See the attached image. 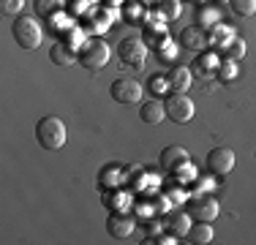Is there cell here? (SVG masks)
I'll list each match as a JSON object with an SVG mask.
<instances>
[{"label":"cell","mask_w":256,"mask_h":245,"mask_svg":"<svg viewBox=\"0 0 256 245\" xmlns=\"http://www.w3.org/2000/svg\"><path fill=\"white\" fill-rule=\"evenodd\" d=\"M164 106H166L169 120L180 122V126H182V122H188L194 114H196V106H194V101L186 93H172V96L166 98V104H164Z\"/></svg>","instance_id":"cell-5"},{"label":"cell","mask_w":256,"mask_h":245,"mask_svg":"<svg viewBox=\"0 0 256 245\" xmlns=\"http://www.w3.org/2000/svg\"><path fill=\"white\" fill-rule=\"evenodd\" d=\"M11 36L22 49H38L41 46V24L33 16H16L11 24Z\"/></svg>","instance_id":"cell-2"},{"label":"cell","mask_w":256,"mask_h":245,"mask_svg":"<svg viewBox=\"0 0 256 245\" xmlns=\"http://www.w3.org/2000/svg\"><path fill=\"white\" fill-rule=\"evenodd\" d=\"M104 3H106V6H109V8H114V6H123V3H126V0H104Z\"/></svg>","instance_id":"cell-27"},{"label":"cell","mask_w":256,"mask_h":245,"mask_svg":"<svg viewBox=\"0 0 256 245\" xmlns=\"http://www.w3.org/2000/svg\"><path fill=\"white\" fill-rule=\"evenodd\" d=\"M180 44L186 46V49H194V52H202V49H204L207 44H210V38H207L204 28H199V24H191V28L182 30Z\"/></svg>","instance_id":"cell-10"},{"label":"cell","mask_w":256,"mask_h":245,"mask_svg":"<svg viewBox=\"0 0 256 245\" xmlns=\"http://www.w3.org/2000/svg\"><path fill=\"white\" fill-rule=\"evenodd\" d=\"M109 90H112L114 101L126 104V106H128V104H139V101H142V93H144V88L136 82V79H114Z\"/></svg>","instance_id":"cell-7"},{"label":"cell","mask_w":256,"mask_h":245,"mask_svg":"<svg viewBox=\"0 0 256 245\" xmlns=\"http://www.w3.org/2000/svg\"><path fill=\"white\" fill-rule=\"evenodd\" d=\"M174 172H178V180H180V182H188V180L194 182V180H196V166H194L191 161L182 164V166H178Z\"/></svg>","instance_id":"cell-24"},{"label":"cell","mask_w":256,"mask_h":245,"mask_svg":"<svg viewBox=\"0 0 256 245\" xmlns=\"http://www.w3.org/2000/svg\"><path fill=\"white\" fill-rule=\"evenodd\" d=\"M109 54H112L109 46L104 44V41L93 38V41H88V44L79 49V63H82L84 68H90V71H98L109 63Z\"/></svg>","instance_id":"cell-3"},{"label":"cell","mask_w":256,"mask_h":245,"mask_svg":"<svg viewBox=\"0 0 256 245\" xmlns=\"http://www.w3.org/2000/svg\"><path fill=\"white\" fill-rule=\"evenodd\" d=\"M142 3H153V0H142Z\"/></svg>","instance_id":"cell-29"},{"label":"cell","mask_w":256,"mask_h":245,"mask_svg":"<svg viewBox=\"0 0 256 245\" xmlns=\"http://www.w3.org/2000/svg\"><path fill=\"white\" fill-rule=\"evenodd\" d=\"M191 161V156H188V150L186 147H180V144H169L166 150L161 152V166L164 169H178V166H182V164H188Z\"/></svg>","instance_id":"cell-11"},{"label":"cell","mask_w":256,"mask_h":245,"mask_svg":"<svg viewBox=\"0 0 256 245\" xmlns=\"http://www.w3.org/2000/svg\"><path fill=\"white\" fill-rule=\"evenodd\" d=\"M106 232L114 240H126L134 232V218L128 216V212H112V216L106 218Z\"/></svg>","instance_id":"cell-9"},{"label":"cell","mask_w":256,"mask_h":245,"mask_svg":"<svg viewBox=\"0 0 256 245\" xmlns=\"http://www.w3.org/2000/svg\"><path fill=\"white\" fill-rule=\"evenodd\" d=\"M36 142L46 152H58L66 144V122L54 114H46L36 122Z\"/></svg>","instance_id":"cell-1"},{"label":"cell","mask_w":256,"mask_h":245,"mask_svg":"<svg viewBox=\"0 0 256 245\" xmlns=\"http://www.w3.org/2000/svg\"><path fill=\"white\" fill-rule=\"evenodd\" d=\"M218 3H229V0H218Z\"/></svg>","instance_id":"cell-28"},{"label":"cell","mask_w":256,"mask_h":245,"mask_svg":"<svg viewBox=\"0 0 256 245\" xmlns=\"http://www.w3.org/2000/svg\"><path fill=\"white\" fill-rule=\"evenodd\" d=\"M22 8H25V0H0V11L8 16H16Z\"/></svg>","instance_id":"cell-23"},{"label":"cell","mask_w":256,"mask_h":245,"mask_svg":"<svg viewBox=\"0 0 256 245\" xmlns=\"http://www.w3.org/2000/svg\"><path fill=\"white\" fill-rule=\"evenodd\" d=\"M161 14L169 16V20H178V16H180V3H178V0H166V3L161 6Z\"/></svg>","instance_id":"cell-25"},{"label":"cell","mask_w":256,"mask_h":245,"mask_svg":"<svg viewBox=\"0 0 256 245\" xmlns=\"http://www.w3.org/2000/svg\"><path fill=\"white\" fill-rule=\"evenodd\" d=\"M63 8V0H36V14L38 16H54Z\"/></svg>","instance_id":"cell-19"},{"label":"cell","mask_w":256,"mask_h":245,"mask_svg":"<svg viewBox=\"0 0 256 245\" xmlns=\"http://www.w3.org/2000/svg\"><path fill=\"white\" fill-rule=\"evenodd\" d=\"M218 58L212 52H202L196 58V63H194V76H202V79H210V76H216V71H218Z\"/></svg>","instance_id":"cell-13"},{"label":"cell","mask_w":256,"mask_h":245,"mask_svg":"<svg viewBox=\"0 0 256 245\" xmlns=\"http://www.w3.org/2000/svg\"><path fill=\"white\" fill-rule=\"evenodd\" d=\"M218 212H221V204H218V199L212 194H199L196 199H191V216L196 220L212 224L218 218Z\"/></svg>","instance_id":"cell-8"},{"label":"cell","mask_w":256,"mask_h":245,"mask_svg":"<svg viewBox=\"0 0 256 245\" xmlns=\"http://www.w3.org/2000/svg\"><path fill=\"white\" fill-rule=\"evenodd\" d=\"M169 88L174 90V93H186L188 88H191V79H194V71L186 68V66H174L172 71H169Z\"/></svg>","instance_id":"cell-12"},{"label":"cell","mask_w":256,"mask_h":245,"mask_svg":"<svg viewBox=\"0 0 256 245\" xmlns=\"http://www.w3.org/2000/svg\"><path fill=\"white\" fill-rule=\"evenodd\" d=\"M229 8L237 16H254L256 14V0H229Z\"/></svg>","instance_id":"cell-20"},{"label":"cell","mask_w":256,"mask_h":245,"mask_svg":"<svg viewBox=\"0 0 256 245\" xmlns=\"http://www.w3.org/2000/svg\"><path fill=\"white\" fill-rule=\"evenodd\" d=\"M221 52H224V58H226V60H234V63H237V60L246 54V41H242L240 36H234V38H232L229 44L221 49Z\"/></svg>","instance_id":"cell-18"},{"label":"cell","mask_w":256,"mask_h":245,"mask_svg":"<svg viewBox=\"0 0 256 245\" xmlns=\"http://www.w3.org/2000/svg\"><path fill=\"white\" fill-rule=\"evenodd\" d=\"M50 60L54 66H74L79 60V54H74V49H71L68 44H54L50 49Z\"/></svg>","instance_id":"cell-16"},{"label":"cell","mask_w":256,"mask_h":245,"mask_svg":"<svg viewBox=\"0 0 256 245\" xmlns=\"http://www.w3.org/2000/svg\"><path fill=\"white\" fill-rule=\"evenodd\" d=\"M153 90H156V93H166V90H169V79L166 76H156L153 79Z\"/></svg>","instance_id":"cell-26"},{"label":"cell","mask_w":256,"mask_h":245,"mask_svg":"<svg viewBox=\"0 0 256 245\" xmlns=\"http://www.w3.org/2000/svg\"><path fill=\"white\" fill-rule=\"evenodd\" d=\"M118 58L131 68H142L144 58H148V44H142L139 38H123L118 44Z\"/></svg>","instance_id":"cell-6"},{"label":"cell","mask_w":256,"mask_h":245,"mask_svg":"<svg viewBox=\"0 0 256 245\" xmlns=\"http://www.w3.org/2000/svg\"><path fill=\"white\" fill-rule=\"evenodd\" d=\"M216 76L221 79V82H232V79L237 76V63H234V60H224V63L218 66Z\"/></svg>","instance_id":"cell-21"},{"label":"cell","mask_w":256,"mask_h":245,"mask_svg":"<svg viewBox=\"0 0 256 245\" xmlns=\"http://www.w3.org/2000/svg\"><path fill=\"white\" fill-rule=\"evenodd\" d=\"M207 172L216 177H226L232 169H234L237 158H234V150H229V147H212L210 152H207Z\"/></svg>","instance_id":"cell-4"},{"label":"cell","mask_w":256,"mask_h":245,"mask_svg":"<svg viewBox=\"0 0 256 245\" xmlns=\"http://www.w3.org/2000/svg\"><path fill=\"white\" fill-rule=\"evenodd\" d=\"M216 240V232H212V226L207 224V220H196V224L188 229V242L191 245H207Z\"/></svg>","instance_id":"cell-15"},{"label":"cell","mask_w":256,"mask_h":245,"mask_svg":"<svg viewBox=\"0 0 256 245\" xmlns=\"http://www.w3.org/2000/svg\"><path fill=\"white\" fill-rule=\"evenodd\" d=\"M139 118H142V122H148V126H158V122L166 118V106L161 101H144L142 109H139Z\"/></svg>","instance_id":"cell-14"},{"label":"cell","mask_w":256,"mask_h":245,"mask_svg":"<svg viewBox=\"0 0 256 245\" xmlns=\"http://www.w3.org/2000/svg\"><path fill=\"white\" fill-rule=\"evenodd\" d=\"M164 44H169V36L164 33V30L148 28V46H153V49H161Z\"/></svg>","instance_id":"cell-22"},{"label":"cell","mask_w":256,"mask_h":245,"mask_svg":"<svg viewBox=\"0 0 256 245\" xmlns=\"http://www.w3.org/2000/svg\"><path fill=\"white\" fill-rule=\"evenodd\" d=\"M166 229L172 232V237H188V229H191V218H188L186 212H174V216L166 220Z\"/></svg>","instance_id":"cell-17"}]
</instances>
